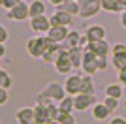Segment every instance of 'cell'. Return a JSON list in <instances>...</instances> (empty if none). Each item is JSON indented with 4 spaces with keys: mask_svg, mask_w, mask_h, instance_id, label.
Instances as JSON below:
<instances>
[{
    "mask_svg": "<svg viewBox=\"0 0 126 124\" xmlns=\"http://www.w3.org/2000/svg\"><path fill=\"white\" fill-rule=\"evenodd\" d=\"M102 11V0H79V17L90 19Z\"/></svg>",
    "mask_w": 126,
    "mask_h": 124,
    "instance_id": "obj_1",
    "label": "cell"
},
{
    "mask_svg": "<svg viewBox=\"0 0 126 124\" xmlns=\"http://www.w3.org/2000/svg\"><path fill=\"white\" fill-rule=\"evenodd\" d=\"M47 51V43H45V36H34L26 41V53L32 58H42L43 53Z\"/></svg>",
    "mask_w": 126,
    "mask_h": 124,
    "instance_id": "obj_2",
    "label": "cell"
},
{
    "mask_svg": "<svg viewBox=\"0 0 126 124\" xmlns=\"http://www.w3.org/2000/svg\"><path fill=\"white\" fill-rule=\"evenodd\" d=\"M8 19L15 21V23H21V21L30 19V4H26L25 0H21L13 10L8 11Z\"/></svg>",
    "mask_w": 126,
    "mask_h": 124,
    "instance_id": "obj_3",
    "label": "cell"
},
{
    "mask_svg": "<svg viewBox=\"0 0 126 124\" xmlns=\"http://www.w3.org/2000/svg\"><path fill=\"white\" fill-rule=\"evenodd\" d=\"M42 92L47 94V96H49L55 103H60L66 96H68V94H66L64 85H60V83H49V85H45V87L42 88Z\"/></svg>",
    "mask_w": 126,
    "mask_h": 124,
    "instance_id": "obj_4",
    "label": "cell"
},
{
    "mask_svg": "<svg viewBox=\"0 0 126 124\" xmlns=\"http://www.w3.org/2000/svg\"><path fill=\"white\" fill-rule=\"evenodd\" d=\"M32 32H38V36H45L49 30H51V21L47 15H40V17H32L28 21Z\"/></svg>",
    "mask_w": 126,
    "mask_h": 124,
    "instance_id": "obj_5",
    "label": "cell"
},
{
    "mask_svg": "<svg viewBox=\"0 0 126 124\" xmlns=\"http://www.w3.org/2000/svg\"><path fill=\"white\" fill-rule=\"evenodd\" d=\"M55 70H57V73H60V75H70V72L74 70V66H72V62H70V49L66 45H64L62 49V55H60V58H58L55 64Z\"/></svg>",
    "mask_w": 126,
    "mask_h": 124,
    "instance_id": "obj_6",
    "label": "cell"
},
{
    "mask_svg": "<svg viewBox=\"0 0 126 124\" xmlns=\"http://www.w3.org/2000/svg\"><path fill=\"white\" fill-rule=\"evenodd\" d=\"M81 70H83L85 75H94L98 72V57L92 51H89V49H85V53H83V66H81Z\"/></svg>",
    "mask_w": 126,
    "mask_h": 124,
    "instance_id": "obj_7",
    "label": "cell"
},
{
    "mask_svg": "<svg viewBox=\"0 0 126 124\" xmlns=\"http://www.w3.org/2000/svg\"><path fill=\"white\" fill-rule=\"evenodd\" d=\"M81 85H83V75H79V73H72V75H68L66 81H64L66 94H70V96H77V94H81Z\"/></svg>",
    "mask_w": 126,
    "mask_h": 124,
    "instance_id": "obj_8",
    "label": "cell"
},
{
    "mask_svg": "<svg viewBox=\"0 0 126 124\" xmlns=\"http://www.w3.org/2000/svg\"><path fill=\"white\" fill-rule=\"evenodd\" d=\"M98 102L96 100V96H90V94H77V96H74V103H75V111H87V109H92V105Z\"/></svg>",
    "mask_w": 126,
    "mask_h": 124,
    "instance_id": "obj_9",
    "label": "cell"
},
{
    "mask_svg": "<svg viewBox=\"0 0 126 124\" xmlns=\"http://www.w3.org/2000/svg\"><path fill=\"white\" fill-rule=\"evenodd\" d=\"M111 47H113V45H109L105 40H100V41H89L85 49L92 51L96 57H109V55H111Z\"/></svg>",
    "mask_w": 126,
    "mask_h": 124,
    "instance_id": "obj_10",
    "label": "cell"
},
{
    "mask_svg": "<svg viewBox=\"0 0 126 124\" xmlns=\"http://www.w3.org/2000/svg\"><path fill=\"white\" fill-rule=\"evenodd\" d=\"M49 21H51V26H72L74 25V15H70L62 10H57L49 17Z\"/></svg>",
    "mask_w": 126,
    "mask_h": 124,
    "instance_id": "obj_11",
    "label": "cell"
},
{
    "mask_svg": "<svg viewBox=\"0 0 126 124\" xmlns=\"http://www.w3.org/2000/svg\"><path fill=\"white\" fill-rule=\"evenodd\" d=\"M83 34L87 36L89 41H100V40H105L107 30H105V26H102V25H90V26H87V30H85Z\"/></svg>",
    "mask_w": 126,
    "mask_h": 124,
    "instance_id": "obj_12",
    "label": "cell"
},
{
    "mask_svg": "<svg viewBox=\"0 0 126 124\" xmlns=\"http://www.w3.org/2000/svg\"><path fill=\"white\" fill-rule=\"evenodd\" d=\"M15 122L17 124H32V122H36L34 107H21L15 113Z\"/></svg>",
    "mask_w": 126,
    "mask_h": 124,
    "instance_id": "obj_13",
    "label": "cell"
},
{
    "mask_svg": "<svg viewBox=\"0 0 126 124\" xmlns=\"http://www.w3.org/2000/svg\"><path fill=\"white\" fill-rule=\"evenodd\" d=\"M68 34H70L68 26H51V30H49L45 36H49L53 41H57V43H66Z\"/></svg>",
    "mask_w": 126,
    "mask_h": 124,
    "instance_id": "obj_14",
    "label": "cell"
},
{
    "mask_svg": "<svg viewBox=\"0 0 126 124\" xmlns=\"http://www.w3.org/2000/svg\"><path fill=\"white\" fill-rule=\"evenodd\" d=\"M90 113H92V119L94 120H107L111 117V111L105 107L104 102H96L90 109Z\"/></svg>",
    "mask_w": 126,
    "mask_h": 124,
    "instance_id": "obj_15",
    "label": "cell"
},
{
    "mask_svg": "<svg viewBox=\"0 0 126 124\" xmlns=\"http://www.w3.org/2000/svg\"><path fill=\"white\" fill-rule=\"evenodd\" d=\"M64 45L68 49H74V47H83V34L79 30H70L68 38H66V43ZM85 49V47H83Z\"/></svg>",
    "mask_w": 126,
    "mask_h": 124,
    "instance_id": "obj_16",
    "label": "cell"
},
{
    "mask_svg": "<svg viewBox=\"0 0 126 124\" xmlns=\"http://www.w3.org/2000/svg\"><path fill=\"white\" fill-rule=\"evenodd\" d=\"M126 88L122 87L121 83H109L107 87H105V96H109V98H117V100H121L122 98V94H124Z\"/></svg>",
    "mask_w": 126,
    "mask_h": 124,
    "instance_id": "obj_17",
    "label": "cell"
},
{
    "mask_svg": "<svg viewBox=\"0 0 126 124\" xmlns=\"http://www.w3.org/2000/svg\"><path fill=\"white\" fill-rule=\"evenodd\" d=\"M83 53H85L83 47H74V49H70V62H72L74 70H77V68L83 66Z\"/></svg>",
    "mask_w": 126,
    "mask_h": 124,
    "instance_id": "obj_18",
    "label": "cell"
},
{
    "mask_svg": "<svg viewBox=\"0 0 126 124\" xmlns=\"http://www.w3.org/2000/svg\"><path fill=\"white\" fill-rule=\"evenodd\" d=\"M81 92L83 94H90V96H96V83H94V77H92V75H83Z\"/></svg>",
    "mask_w": 126,
    "mask_h": 124,
    "instance_id": "obj_19",
    "label": "cell"
},
{
    "mask_svg": "<svg viewBox=\"0 0 126 124\" xmlns=\"http://www.w3.org/2000/svg\"><path fill=\"white\" fill-rule=\"evenodd\" d=\"M34 117H36V122L38 124H47L49 120H51V117H49V109L43 107V105H38L34 107Z\"/></svg>",
    "mask_w": 126,
    "mask_h": 124,
    "instance_id": "obj_20",
    "label": "cell"
},
{
    "mask_svg": "<svg viewBox=\"0 0 126 124\" xmlns=\"http://www.w3.org/2000/svg\"><path fill=\"white\" fill-rule=\"evenodd\" d=\"M45 10H47V6H45L43 0H32L30 2V19L32 17L45 15Z\"/></svg>",
    "mask_w": 126,
    "mask_h": 124,
    "instance_id": "obj_21",
    "label": "cell"
},
{
    "mask_svg": "<svg viewBox=\"0 0 126 124\" xmlns=\"http://www.w3.org/2000/svg\"><path fill=\"white\" fill-rule=\"evenodd\" d=\"M111 64H113V68H115L117 72H121V70H126V51L111 55Z\"/></svg>",
    "mask_w": 126,
    "mask_h": 124,
    "instance_id": "obj_22",
    "label": "cell"
},
{
    "mask_svg": "<svg viewBox=\"0 0 126 124\" xmlns=\"http://www.w3.org/2000/svg\"><path fill=\"white\" fill-rule=\"evenodd\" d=\"M102 11L107 13H122V8L119 4V0H102Z\"/></svg>",
    "mask_w": 126,
    "mask_h": 124,
    "instance_id": "obj_23",
    "label": "cell"
},
{
    "mask_svg": "<svg viewBox=\"0 0 126 124\" xmlns=\"http://www.w3.org/2000/svg\"><path fill=\"white\" fill-rule=\"evenodd\" d=\"M57 10H62V11L75 17V15H79V0H75V2H62Z\"/></svg>",
    "mask_w": 126,
    "mask_h": 124,
    "instance_id": "obj_24",
    "label": "cell"
},
{
    "mask_svg": "<svg viewBox=\"0 0 126 124\" xmlns=\"http://www.w3.org/2000/svg\"><path fill=\"white\" fill-rule=\"evenodd\" d=\"M11 85H13V79L8 72H6L4 68L0 70V88H4V90H10Z\"/></svg>",
    "mask_w": 126,
    "mask_h": 124,
    "instance_id": "obj_25",
    "label": "cell"
},
{
    "mask_svg": "<svg viewBox=\"0 0 126 124\" xmlns=\"http://www.w3.org/2000/svg\"><path fill=\"white\" fill-rule=\"evenodd\" d=\"M58 107L62 109V111H66V113H74L75 111V103H74V96H66V98L62 100V102L58 103Z\"/></svg>",
    "mask_w": 126,
    "mask_h": 124,
    "instance_id": "obj_26",
    "label": "cell"
},
{
    "mask_svg": "<svg viewBox=\"0 0 126 124\" xmlns=\"http://www.w3.org/2000/svg\"><path fill=\"white\" fill-rule=\"evenodd\" d=\"M58 122H60V124H77V120L74 119V115H72V113H66V111H62V109H60Z\"/></svg>",
    "mask_w": 126,
    "mask_h": 124,
    "instance_id": "obj_27",
    "label": "cell"
},
{
    "mask_svg": "<svg viewBox=\"0 0 126 124\" xmlns=\"http://www.w3.org/2000/svg\"><path fill=\"white\" fill-rule=\"evenodd\" d=\"M102 102L105 103V107L109 109L111 113H113L115 109H119V105H121V100H117V98H109V96H105V98L102 100Z\"/></svg>",
    "mask_w": 126,
    "mask_h": 124,
    "instance_id": "obj_28",
    "label": "cell"
},
{
    "mask_svg": "<svg viewBox=\"0 0 126 124\" xmlns=\"http://www.w3.org/2000/svg\"><path fill=\"white\" fill-rule=\"evenodd\" d=\"M36 103L38 105H43V107H49V105H53V100L49 98L47 94H43V92H38V96H36Z\"/></svg>",
    "mask_w": 126,
    "mask_h": 124,
    "instance_id": "obj_29",
    "label": "cell"
},
{
    "mask_svg": "<svg viewBox=\"0 0 126 124\" xmlns=\"http://www.w3.org/2000/svg\"><path fill=\"white\" fill-rule=\"evenodd\" d=\"M109 66H111L109 57H98V72H105Z\"/></svg>",
    "mask_w": 126,
    "mask_h": 124,
    "instance_id": "obj_30",
    "label": "cell"
},
{
    "mask_svg": "<svg viewBox=\"0 0 126 124\" xmlns=\"http://www.w3.org/2000/svg\"><path fill=\"white\" fill-rule=\"evenodd\" d=\"M19 2H21V0H0V6H2V10L10 11V10H13Z\"/></svg>",
    "mask_w": 126,
    "mask_h": 124,
    "instance_id": "obj_31",
    "label": "cell"
},
{
    "mask_svg": "<svg viewBox=\"0 0 126 124\" xmlns=\"http://www.w3.org/2000/svg\"><path fill=\"white\" fill-rule=\"evenodd\" d=\"M49 117H51V120H58V115H60V107H58L57 103H53V105H49Z\"/></svg>",
    "mask_w": 126,
    "mask_h": 124,
    "instance_id": "obj_32",
    "label": "cell"
},
{
    "mask_svg": "<svg viewBox=\"0 0 126 124\" xmlns=\"http://www.w3.org/2000/svg\"><path fill=\"white\" fill-rule=\"evenodd\" d=\"M126 51V43H122V41H117L115 45L111 47V55H115V53H122Z\"/></svg>",
    "mask_w": 126,
    "mask_h": 124,
    "instance_id": "obj_33",
    "label": "cell"
},
{
    "mask_svg": "<svg viewBox=\"0 0 126 124\" xmlns=\"http://www.w3.org/2000/svg\"><path fill=\"white\" fill-rule=\"evenodd\" d=\"M8 38H10V34H8V30H6V26L2 25L0 26V45H6Z\"/></svg>",
    "mask_w": 126,
    "mask_h": 124,
    "instance_id": "obj_34",
    "label": "cell"
},
{
    "mask_svg": "<svg viewBox=\"0 0 126 124\" xmlns=\"http://www.w3.org/2000/svg\"><path fill=\"white\" fill-rule=\"evenodd\" d=\"M8 90H4V88H0V105H6L8 103Z\"/></svg>",
    "mask_w": 126,
    "mask_h": 124,
    "instance_id": "obj_35",
    "label": "cell"
},
{
    "mask_svg": "<svg viewBox=\"0 0 126 124\" xmlns=\"http://www.w3.org/2000/svg\"><path fill=\"white\" fill-rule=\"evenodd\" d=\"M117 77H119V83L126 88V70H121V72L117 73Z\"/></svg>",
    "mask_w": 126,
    "mask_h": 124,
    "instance_id": "obj_36",
    "label": "cell"
},
{
    "mask_svg": "<svg viewBox=\"0 0 126 124\" xmlns=\"http://www.w3.org/2000/svg\"><path fill=\"white\" fill-rule=\"evenodd\" d=\"M109 124H126V119L119 115V117H113V119L109 120Z\"/></svg>",
    "mask_w": 126,
    "mask_h": 124,
    "instance_id": "obj_37",
    "label": "cell"
},
{
    "mask_svg": "<svg viewBox=\"0 0 126 124\" xmlns=\"http://www.w3.org/2000/svg\"><path fill=\"white\" fill-rule=\"evenodd\" d=\"M121 25H122V28L126 30V11H122V13H121Z\"/></svg>",
    "mask_w": 126,
    "mask_h": 124,
    "instance_id": "obj_38",
    "label": "cell"
},
{
    "mask_svg": "<svg viewBox=\"0 0 126 124\" xmlns=\"http://www.w3.org/2000/svg\"><path fill=\"white\" fill-rule=\"evenodd\" d=\"M49 2H51V4H53V6H57V8H58V6L62 4L64 0H49Z\"/></svg>",
    "mask_w": 126,
    "mask_h": 124,
    "instance_id": "obj_39",
    "label": "cell"
},
{
    "mask_svg": "<svg viewBox=\"0 0 126 124\" xmlns=\"http://www.w3.org/2000/svg\"><path fill=\"white\" fill-rule=\"evenodd\" d=\"M119 4H121L122 10H126V0H119Z\"/></svg>",
    "mask_w": 126,
    "mask_h": 124,
    "instance_id": "obj_40",
    "label": "cell"
},
{
    "mask_svg": "<svg viewBox=\"0 0 126 124\" xmlns=\"http://www.w3.org/2000/svg\"><path fill=\"white\" fill-rule=\"evenodd\" d=\"M47 124H60V122H58V120H49Z\"/></svg>",
    "mask_w": 126,
    "mask_h": 124,
    "instance_id": "obj_41",
    "label": "cell"
},
{
    "mask_svg": "<svg viewBox=\"0 0 126 124\" xmlns=\"http://www.w3.org/2000/svg\"><path fill=\"white\" fill-rule=\"evenodd\" d=\"M32 124H38V122H32Z\"/></svg>",
    "mask_w": 126,
    "mask_h": 124,
    "instance_id": "obj_42",
    "label": "cell"
},
{
    "mask_svg": "<svg viewBox=\"0 0 126 124\" xmlns=\"http://www.w3.org/2000/svg\"><path fill=\"white\" fill-rule=\"evenodd\" d=\"M124 11H126V10H124Z\"/></svg>",
    "mask_w": 126,
    "mask_h": 124,
    "instance_id": "obj_43",
    "label": "cell"
}]
</instances>
